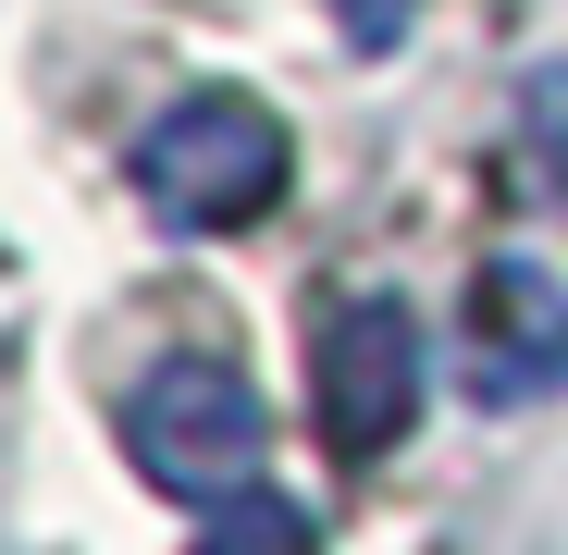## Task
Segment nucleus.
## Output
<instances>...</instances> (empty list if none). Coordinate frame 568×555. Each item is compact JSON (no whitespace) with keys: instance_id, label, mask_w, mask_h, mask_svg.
<instances>
[{"instance_id":"1","label":"nucleus","mask_w":568,"mask_h":555,"mask_svg":"<svg viewBox=\"0 0 568 555\" xmlns=\"http://www.w3.org/2000/svg\"><path fill=\"white\" fill-rule=\"evenodd\" d=\"M136 210L161 235H235L284 198V173H297V148H284L272 100H247V86H185V100L136 136Z\"/></svg>"},{"instance_id":"2","label":"nucleus","mask_w":568,"mask_h":555,"mask_svg":"<svg viewBox=\"0 0 568 555\" xmlns=\"http://www.w3.org/2000/svg\"><path fill=\"white\" fill-rule=\"evenodd\" d=\"M124 456H136V482H161L173 506H223L235 482H260V456H272V408L235 358H161L136 370V395H124Z\"/></svg>"},{"instance_id":"3","label":"nucleus","mask_w":568,"mask_h":555,"mask_svg":"<svg viewBox=\"0 0 568 555\" xmlns=\"http://www.w3.org/2000/svg\"><path fill=\"white\" fill-rule=\"evenodd\" d=\"M420 383H433V346H420L408 297H346L310 333V420H322V444L346 470H371V456L420 420Z\"/></svg>"},{"instance_id":"4","label":"nucleus","mask_w":568,"mask_h":555,"mask_svg":"<svg viewBox=\"0 0 568 555\" xmlns=\"http://www.w3.org/2000/svg\"><path fill=\"white\" fill-rule=\"evenodd\" d=\"M568 395V285L544 259H483L469 271V408H544Z\"/></svg>"},{"instance_id":"5","label":"nucleus","mask_w":568,"mask_h":555,"mask_svg":"<svg viewBox=\"0 0 568 555\" xmlns=\"http://www.w3.org/2000/svg\"><path fill=\"white\" fill-rule=\"evenodd\" d=\"M199 555H322V531H310V506H297V494L235 482V494L199 518Z\"/></svg>"},{"instance_id":"6","label":"nucleus","mask_w":568,"mask_h":555,"mask_svg":"<svg viewBox=\"0 0 568 555\" xmlns=\"http://www.w3.org/2000/svg\"><path fill=\"white\" fill-rule=\"evenodd\" d=\"M519 148H531V173L568 198V62L531 74V100H519Z\"/></svg>"},{"instance_id":"7","label":"nucleus","mask_w":568,"mask_h":555,"mask_svg":"<svg viewBox=\"0 0 568 555\" xmlns=\"http://www.w3.org/2000/svg\"><path fill=\"white\" fill-rule=\"evenodd\" d=\"M408 13H420V0H334L346 50H371V62H384V50H408Z\"/></svg>"}]
</instances>
